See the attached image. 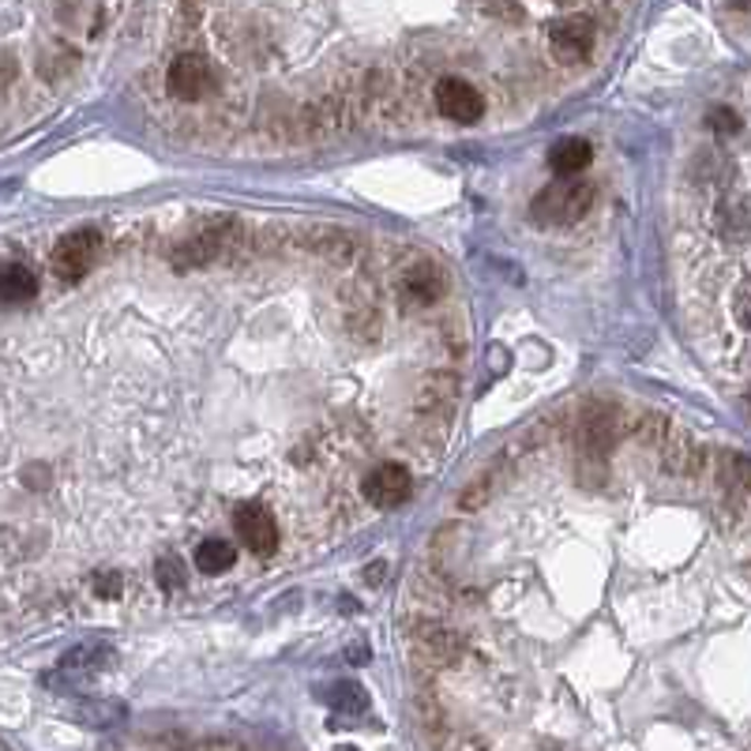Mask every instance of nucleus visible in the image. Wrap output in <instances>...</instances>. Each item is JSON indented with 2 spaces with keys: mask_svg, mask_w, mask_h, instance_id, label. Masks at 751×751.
I'll return each mask as SVG.
<instances>
[{
  "mask_svg": "<svg viewBox=\"0 0 751 751\" xmlns=\"http://www.w3.org/2000/svg\"><path fill=\"white\" fill-rule=\"evenodd\" d=\"M594 184L587 181H564V184H549V189L537 192V200L530 203L534 210V223L542 226H564V223H576V218L587 215L594 207Z\"/></svg>",
  "mask_w": 751,
  "mask_h": 751,
  "instance_id": "1",
  "label": "nucleus"
},
{
  "mask_svg": "<svg viewBox=\"0 0 751 751\" xmlns=\"http://www.w3.org/2000/svg\"><path fill=\"white\" fill-rule=\"evenodd\" d=\"M99 229H76V234H68L65 241H57V249H53V271H57V278L65 282H79L91 271L94 255H99Z\"/></svg>",
  "mask_w": 751,
  "mask_h": 751,
  "instance_id": "2",
  "label": "nucleus"
},
{
  "mask_svg": "<svg viewBox=\"0 0 751 751\" xmlns=\"http://www.w3.org/2000/svg\"><path fill=\"white\" fill-rule=\"evenodd\" d=\"M234 530L255 556H271L278 549V523L263 503H244V508H237Z\"/></svg>",
  "mask_w": 751,
  "mask_h": 751,
  "instance_id": "3",
  "label": "nucleus"
},
{
  "mask_svg": "<svg viewBox=\"0 0 751 751\" xmlns=\"http://www.w3.org/2000/svg\"><path fill=\"white\" fill-rule=\"evenodd\" d=\"M410 489H413L410 470L399 466V463L376 466V470L368 474V481H365V497L379 511H391V508H399V503H406V500H410Z\"/></svg>",
  "mask_w": 751,
  "mask_h": 751,
  "instance_id": "4",
  "label": "nucleus"
},
{
  "mask_svg": "<svg viewBox=\"0 0 751 751\" xmlns=\"http://www.w3.org/2000/svg\"><path fill=\"white\" fill-rule=\"evenodd\" d=\"M210 83H215L210 65L203 57H192V53L177 57L170 65V72H166V87H170V94L173 99H184V102L203 99V94L210 91Z\"/></svg>",
  "mask_w": 751,
  "mask_h": 751,
  "instance_id": "5",
  "label": "nucleus"
},
{
  "mask_svg": "<svg viewBox=\"0 0 751 751\" xmlns=\"http://www.w3.org/2000/svg\"><path fill=\"white\" fill-rule=\"evenodd\" d=\"M436 110L455 125H474V121L485 117V99L481 91H474L463 79H444L436 87Z\"/></svg>",
  "mask_w": 751,
  "mask_h": 751,
  "instance_id": "6",
  "label": "nucleus"
},
{
  "mask_svg": "<svg viewBox=\"0 0 751 751\" xmlns=\"http://www.w3.org/2000/svg\"><path fill=\"white\" fill-rule=\"evenodd\" d=\"M549 42L553 53L560 60H582L594 46V23L587 15H568V20H556L549 26Z\"/></svg>",
  "mask_w": 751,
  "mask_h": 751,
  "instance_id": "7",
  "label": "nucleus"
},
{
  "mask_svg": "<svg viewBox=\"0 0 751 751\" xmlns=\"http://www.w3.org/2000/svg\"><path fill=\"white\" fill-rule=\"evenodd\" d=\"M38 294V278L23 263H0V300L4 305H23Z\"/></svg>",
  "mask_w": 751,
  "mask_h": 751,
  "instance_id": "8",
  "label": "nucleus"
},
{
  "mask_svg": "<svg viewBox=\"0 0 751 751\" xmlns=\"http://www.w3.org/2000/svg\"><path fill=\"white\" fill-rule=\"evenodd\" d=\"M549 166H553V173H560V177H576L579 170L590 166V144L587 139H560V144L549 150Z\"/></svg>",
  "mask_w": 751,
  "mask_h": 751,
  "instance_id": "9",
  "label": "nucleus"
},
{
  "mask_svg": "<svg viewBox=\"0 0 751 751\" xmlns=\"http://www.w3.org/2000/svg\"><path fill=\"white\" fill-rule=\"evenodd\" d=\"M237 564V549L223 537H207V542H200L196 549V568L203 576H218V571H229Z\"/></svg>",
  "mask_w": 751,
  "mask_h": 751,
  "instance_id": "10",
  "label": "nucleus"
},
{
  "mask_svg": "<svg viewBox=\"0 0 751 751\" xmlns=\"http://www.w3.org/2000/svg\"><path fill=\"white\" fill-rule=\"evenodd\" d=\"M721 229H726L732 241L751 237V196H729L721 203Z\"/></svg>",
  "mask_w": 751,
  "mask_h": 751,
  "instance_id": "11",
  "label": "nucleus"
},
{
  "mask_svg": "<svg viewBox=\"0 0 751 751\" xmlns=\"http://www.w3.org/2000/svg\"><path fill=\"white\" fill-rule=\"evenodd\" d=\"M444 289H447V278L440 275L436 268H413L410 275H406V294L413 300H436Z\"/></svg>",
  "mask_w": 751,
  "mask_h": 751,
  "instance_id": "12",
  "label": "nucleus"
},
{
  "mask_svg": "<svg viewBox=\"0 0 751 751\" xmlns=\"http://www.w3.org/2000/svg\"><path fill=\"white\" fill-rule=\"evenodd\" d=\"M218 249H223V234L210 229V234H203V237H196V241L184 244V249L173 255V263L177 268H196V263H207Z\"/></svg>",
  "mask_w": 751,
  "mask_h": 751,
  "instance_id": "13",
  "label": "nucleus"
},
{
  "mask_svg": "<svg viewBox=\"0 0 751 751\" xmlns=\"http://www.w3.org/2000/svg\"><path fill=\"white\" fill-rule=\"evenodd\" d=\"M455 399V376L451 373H436V376H429V384H425V391L418 395V410H444V406Z\"/></svg>",
  "mask_w": 751,
  "mask_h": 751,
  "instance_id": "14",
  "label": "nucleus"
},
{
  "mask_svg": "<svg viewBox=\"0 0 751 751\" xmlns=\"http://www.w3.org/2000/svg\"><path fill=\"white\" fill-rule=\"evenodd\" d=\"M721 485H726L732 497H744V492L751 489V463L744 455L721 458Z\"/></svg>",
  "mask_w": 751,
  "mask_h": 751,
  "instance_id": "15",
  "label": "nucleus"
},
{
  "mask_svg": "<svg viewBox=\"0 0 751 751\" xmlns=\"http://www.w3.org/2000/svg\"><path fill=\"white\" fill-rule=\"evenodd\" d=\"M331 703L339 706V710L361 714V710H365V692H361L357 684H339V687H334V695H331Z\"/></svg>",
  "mask_w": 751,
  "mask_h": 751,
  "instance_id": "16",
  "label": "nucleus"
},
{
  "mask_svg": "<svg viewBox=\"0 0 751 751\" xmlns=\"http://www.w3.org/2000/svg\"><path fill=\"white\" fill-rule=\"evenodd\" d=\"M158 582H162L166 590H177L184 582V571H181V560H173V556H166L162 564H158Z\"/></svg>",
  "mask_w": 751,
  "mask_h": 751,
  "instance_id": "17",
  "label": "nucleus"
},
{
  "mask_svg": "<svg viewBox=\"0 0 751 751\" xmlns=\"http://www.w3.org/2000/svg\"><path fill=\"white\" fill-rule=\"evenodd\" d=\"M710 128L718 132V136H732V132L740 128V117L732 110H726V105H718V110L710 113Z\"/></svg>",
  "mask_w": 751,
  "mask_h": 751,
  "instance_id": "18",
  "label": "nucleus"
},
{
  "mask_svg": "<svg viewBox=\"0 0 751 751\" xmlns=\"http://www.w3.org/2000/svg\"><path fill=\"white\" fill-rule=\"evenodd\" d=\"M737 320L751 331V278H744V286L737 289Z\"/></svg>",
  "mask_w": 751,
  "mask_h": 751,
  "instance_id": "19",
  "label": "nucleus"
},
{
  "mask_svg": "<svg viewBox=\"0 0 751 751\" xmlns=\"http://www.w3.org/2000/svg\"><path fill=\"white\" fill-rule=\"evenodd\" d=\"M121 587H125V582H121L117 571H110V576H102L99 582H94V590H99V598H121Z\"/></svg>",
  "mask_w": 751,
  "mask_h": 751,
  "instance_id": "20",
  "label": "nucleus"
}]
</instances>
